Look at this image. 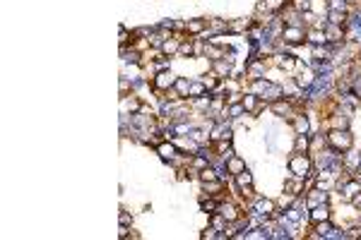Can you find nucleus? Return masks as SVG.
I'll return each instance as SVG.
<instances>
[{"label": "nucleus", "mask_w": 361, "mask_h": 240, "mask_svg": "<svg viewBox=\"0 0 361 240\" xmlns=\"http://www.w3.org/2000/svg\"><path fill=\"white\" fill-rule=\"evenodd\" d=\"M342 161H344V168H347V171L354 175V173H356V168H359V164H361V152H354V149H349V152L342 154Z\"/></svg>", "instance_id": "obj_10"}, {"label": "nucleus", "mask_w": 361, "mask_h": 240, "mask_svg": "<svg viewBox=\"0 0 361 240\" xmlns=\"http://www.w3.org/2000/svg\"><path fill=\"white\" fill-rule=\"evenodd\" d=\"M200 238H202V240H212V238H219V233H217V228H214V226H209V228H205L202 233H200Z\"/></svg>", "instance_id": "obj_27"}, {"label": "nucleus", "mask_w": 361, "mask_h": 240, "mask_svg": "<svg viewBox=\"0 0 361 240\" xmlns=\"http://www.w3.org/2000/svg\"><path fill=\"white\" fill-rule=\"evenodd\" d=\"M328 218H332L330 204H318V207L308 209V221L311 223H320V221H328Z\"/></svg>", "instance_id": "obj_6"}, {"label": "nucleus", "mask_w": 361, "mask_h": 240, "mask_svg": "<svg viewBox=\"0 0 361 240\" xmlns=\"http://www.w3.org/2000/svg\"><path fill=\"white\" fill-rule=\"evenodd\" d=\"M200 209H202V211L209 216V214H214V211L219 209V202H217V199H212V197L207 195V199H202V202H200Z\"/></svg>", "instance_id": "obj_21"}, {"label": "nucleus", "mask_w": 361, "mask_h": 240, "mask_svg": "<svg viewBox=\"0 0 361 240\" xmlns=\"http://www.w3.org/2000/svg\"><path fill=\"white\" fill-rule=\"evenodd\" d=\"M202 82H205L207 91H214V89H217L219 84H222V79H219V77L214 75V72H212V75H205V77H202Z\"/></svg>", "instance_id": "obj_26"}, {"label": "nucleus", "mask_w": 361, "mask_h": 240, "mask_svg": "<svg viewBox=\"0 0 361 240\" xmlns=\"http://www.w3.org/2000/svg\"><path fill=\"white\" fill-rule=\"evenodd\" d=\"M176 79H178V77H176L171 70H159V72L152 77V87L157 89L159 94H166L169 89H174Z\"/></svg>", "instance_id": "obj_3"}, {"label": "nucleus", "mask_w": 361, "mask_h": 240, "mask_svg": "<svg viewBox=\"0 0 361 240\" xmlns=\"http://www.w3.org/2000/svg\"><path fill=\"white\" fill-rule=\"evenodd\" d=\"M306 44L313 48V46H325L328 44V36H325V32L323 29H318V27H311V29H306Z\"/></svg>", "instance_id": "obj_8"}, {"label": "nucleus", "mask_w": 361, "mask_h": 240, "mask_svg": "<svg viewBox=\"0 0 361 240\" xmlns=\"http://www.w3.org/2000/svg\"><path fill=\"white\" fill-rule=\"evenodd\" d=\"M227 171H229L231 178H234V175H239L241 171H246V159L239 156V154H234L231 159H227Z\"/></svg>", "instance_id": "obj_14"}, {"label": "nucleus", "mask_w": 361, "mask_h": 240, "mask_svg": "<svg viewBox=\"0 0 361 240\" xmlns=\"http://www.w3.org/2000/svg\"><path fill=\"white\" fill-rule=\"evenodd\" d=\"M328 147L332 149H337V152H349L351 147H354V135L349 130H337V128H332L328 132Z\"/></svg>", "instance_id": "obj_1"}, {"label": "nucleus", "mask_w": 361, "mask_h": 240, "mask_svg": "<svg viewBox=\"0 0 361 240\" xmlns=\"http://www.w3.org/2000/svg\"><path fill=\"white\" fill-rule=\"evenodd\" d=\"M313 159L308 156V154H294L292 159H289V171H292V175H296V178H306V175L313 173Z\"/></svg>", "instance_id": "obj_2"}, {"label": "nucleus", "mask_w": 361, "mask_h": 240, "mask_svg": "<svg viewBox=\"0 0 361 240\" xmlns=\"http://www.w3.org/2000/svg\"><path fill=\"white\" fill-rule=\"evenodd\" d=\"M311 149V135H294V154H306Z\"/></svg>", "instance_id": "obj_19"}, {"label": "nucleus", "mask_w": 361, "mask_h": 240, "mask_svg": "<svg viewBox=\"0 0 361 240\" xmlns=\"http://www.w3.org/2000/svg\"><path fill=\"white\" fill-rule=\"evenodd\" d=\"M202 185H205V192H207L209 197H214L217 192L224 190V180H212V183H202Z\"/></svg>", "instance_id": "obj_23"}, {"label": "nucleus", "mask_w": 361, "mask_h": 240, "mask_svg": "<svg viewBox=\"0 0 361 240\" xmlns=\"http://www.w3.org/2000/svg\"><path fill=\"white\" fill-rule=\"evenodd\" d=\"M178 55L181 58H195V44L193 41H181V48H178Z\"/></svg>", "instance_id": "obj_22"}, {"label": "nucleus", "mask_w": 361, "mask_h": 240, "mask_svg": "<svg viewBox=\"0 0 361 240\" xmlns=\"http://www.w3.org/2000/svg\"><path fill=\"white\" fill-rule=\"evenodd\" d=\"M316 77H318V75L313 72V70H311V67L304 65V70H301V72L294 77V82H296V87H299V89H308L311 84H313V82H316Z\"/></svg>", "instance_id": "obj_7"}, {"label": "nucleus", "mask_w": 361, "mask_h": 240, "mask_svg": "<svg viewBox=\"0 0 361 240\" xmlns=\"http://www.w3.org/2000/svg\"><path fill=\"white\" fill-rule=\"evenodd\" d=\"M272 58H274V65L279 67V70H284V72H292V70L299 65V63H296V58H294L292 53H284V55H282V53H274Z\"/></svg>", "instance_id": "obj_9"}, {"label": "nucleus", "mask_w": 361, "mask_h": 240, "mask_svg": "<svg viewBox=\"0 0 361 240\" xmlns=\"http://www.w3.org/2000/svg\"><path fill=\"white\" fill-rule=\"evenodd\" d=\"M202 94H207L205 82H202V79H200V82H190V98H197V96H202Z\"/></svg>", "instance_id": "obj_24"}, {"label": "nucleus", "mask_w": 361, "mask_h": 240, "mask_svg": "<svg viewBox=\"0 0 361 240\" xmlns=\"http://www.w3.org/2000/svg\"><path fill=\"white\" fill-rule=\"evenodd\" d=\"M294 202H296V197L292 195V192H284V195H282L279 199H277V207H279V209H284V211H286V209L292 207Z\"/></svg>", "instance_id": "obj_25"}, {"label": "nucleus", "mask_w": 361, "mask_h": 240, "mask_svg": "<svg viewBox=\"0 0 361 240\" xmlns=\"http://www.w3.org/2000/svg\"><path fill=\"white\" fill-rule=\"evenodd\" d=\"M292 125H294V135H308L311 132V120H308L306 113H296L292 118Z\"/></svg>", "instance_id": "obj_12"}, {"label": "nucleus", "mask_w": 361, "mask_h": 240, "mask_svg": "<svg viewBox=\"0 0 361 240\" xmlns=\"http://www.w3.org/2000/svg\"><path fill=\"white\" fill-rule=\"evenodd\" d=\"M178 48H181V39H178V36H169L164 44H162L159 53H164V55H178Z\"/></svg>", "instance_id": "obj_16"}, {"label": "nucleus", "mask_w": 361, "mask_h": 240, "mask_svg": "<svg viewBox=\"0 0 361 240\" xmlns=\"http://www.w3.org/2000/svg\"><path fill=\"white\" fill-rule=\"evenodd\" d=\"M282 41L286 46H299L306 41V27H299V24H286L284 32H282Z\"/></svg>", "instance_id": "obj_4"}, {"label": "nucleus", "mask_w": 361, "mask_h": 240, "mask_svg": "<svg viewBox=\"0 0 361 240\" xmlns=\"http://www.w3.org/2000/svg\"><path fill=\"white\" fill-rule=\"evenodd\" d=\"M154 149H157V154H159V156H162L164 161H169V164H171V161H174L176 156H178V147H176V142H174V140H166V142H159L157 147H154Z\"/></svg>", "instance_id": "obj_5"}, {"label": "nucleus", "mask_w": 361, "mask_h": 240, "mask_svg": "<svg viewBox=\"0 0 361 240\" xmlns=\"http://www.w3.org/2000/svg\"><path fill=\"white\" fill-rule=\"evenodd\" d=\"M197 178H200V183H212V180H222V178H219V173L214 171V166H212V164H209L207 168H202V171L197 173Z\"/></svg>", "instance_id": "obj_20"}, {"label": "nucleus", "mask_w": 361, "mask_h": 240, "mask_svg": "<svg viewBox=\"0 0 361 240\" xmlns=\"http://www.w3.org/2000/svg\"><path fill=\"white\" fill-rule=\"evenodd\" d=\"M120 58H123L125 65H128V63H130V65H140V51H137V48H130V51H128L125 46H120Z\"/></svg>", "instance_id": "obj_17"}, {"label": "nucleus", "mask_w": 361, "mask_h": 240, "mask_svg": "<svg viewBox=\"0 0 361 240\" xmlns=\"http://www.w3.org/2000/svg\"><path fill=\"white\" fill-rule=\"evenodd\" d=\"M222 216L227 218L229 223H234L236 218H241V209L236 204H231V202H219V209H217Z\"/></svg>", "instance_id": "obj_11"}, {"label": "nucleus", "mask_w": 361, "mask_h": 240, "mask_svg": "<svg viewBox=\"0 0 361 240\" xmlns=\"http://www.w3.org/2000/svg\"><path fill=\"white\" fill-rule=\"evenodd\" d=\"M186 32L202 36V34L207 32V20H205V17H193V20H186Z\"/></svg>", "instance_id": "obj_13"}, {"label": "nucleus", "mask_w": 361, "mask_h": 240, "mask_svg": "<svg viewBox=\"0 0 361 240\" xmlns=\"http://www.w3.org/2000/svg\"><path fill=\"white\" fill-rule=\"evenodd\" d=\"M234 183H236V187H239V195H241V190H246V187L253 185V173L246 168V171H241L239 175H234Z\"/></svg>", "instance_id": "obj_18"}, {"label": "nucleus", "mask_w": 361, "mask_h": 240, "mask_svg": "<svg viewBox=\"0 0 361 240\" xmlns=\"http://www.w3.org/2000/svg\"><path fill=\"white\" fill-rule=\"evenodd\" d=\"M325 240H344V230H339V228H335L332 226V230L328 233V238Z\"/></svg>", "instance_id": "obj_28"}, {"label": "nucleus", "mask_w": 361, "mask_h": 240, "mask_svg": "<svg viewBox=\"0 0 361 240\" xmlns=\"http://www.w3.org/2000/svg\"><path fill=\"white\" fill-rule=\"evenodd\" d=\"M118 221H120V226H130V223H132V216L128 214V211H120Z\"/></svg>", "instance_id": "obj_29"}, {"label": "nucleus", "mask_w": 361, "mask_h": 240, "mask_svg": "<svg viewBox=\"0 0 361 240\" xmlns=\"http://www.w3.org/2000/svg\"><path fill=\"white\" fill-rule=\"evenodd\" d=\"M212 72H214L219 79H227V77L234 75V65L227 63V60H214V63H212Z\"/></svg>", "instance_id": "obj_15"}]
</instances>
